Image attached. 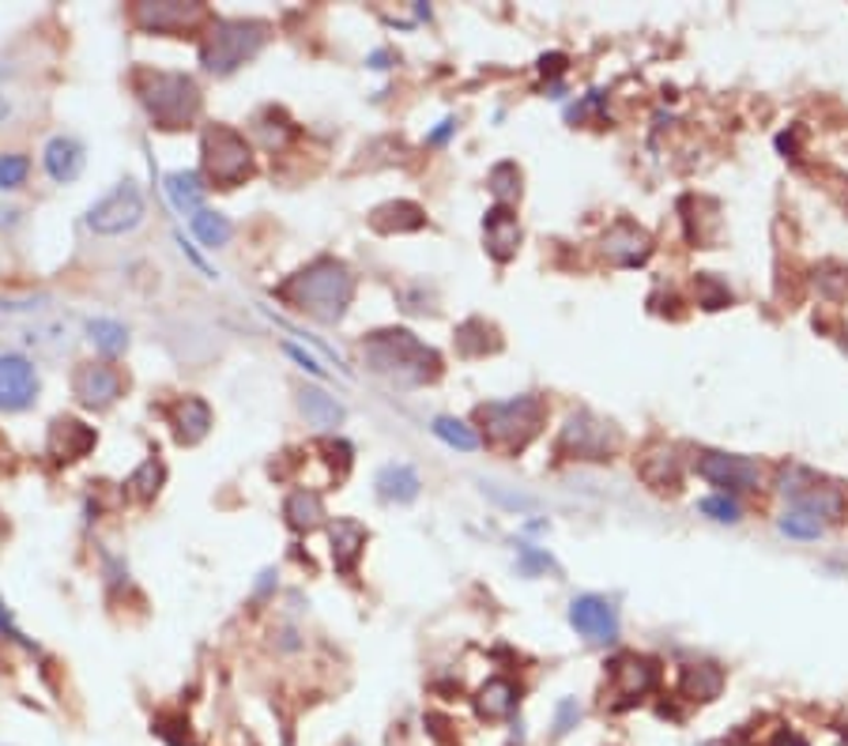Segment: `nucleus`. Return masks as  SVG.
Listing matches in <instances>:
<instances>
[{
	"instance_id": "1",
	"label": "nucleus",
	"mask_w": 848,
	"mask_h": 746,
	"mask_svg": "<svg viewBox=\"0 0 848 746\" xmlns=\"http://www.w3.org/2000/svg\"><path fill=\"white\" fill-rule=\"evenodd\" d=\"M283 298H287L295 310L309 313L313 321L340 324L351 298H355V276H351V268L343 265V260L317 257L313 265H306L298 276H290V283L283 287Z\"/></svg>"
},
{
	"instance_id": "2",
	"label": "nucleus",
	"mask_w": 848,
	"mask_h": 746,
	"mask_svg": "<svg viewBox=\"0 0 848 746\" xmlns=\"http://www.w3.org/2000/svg\"><path fill=\"white\" fill-rule=\"evenodd\" d=\"M362 363L374 374L396 385H427L434 381L441 363L430 347H422L408 329H385L362 344Z\"/></svg>"
},
{
	"instance_id": "3",
	"label": "nucleus",
	"mask_w": 848,
	"mask_h": 746,
	"mask_svg": "<svg viewBox=\"0 0 848 746\" xmlns=\"http://www.w3.org/2000/svg\"><path fill=\"white\" fill-rule=\"evenodd\" d=\"M136 94L158 129H185L200 113V87L185 73H140Z\"/></svg>"
},
{
	"instance_id": "4",
	"label": "nucleus",
	"mask_w": 848,
	"mask_h": 746,
	"mask_svg": "<svg viewBox=\"0 0 848 746\" xmlns=\"http://www.w3.org/2000/svg\"><path fill=\"white\" fill-rule=\"evenodd\" d=\"M268 42V23L261 20H219L211 27L200 60L211 76H231L245 60H253Z\"/></svg>"
},
{
	"instance_id": "5",
	"label": "nucleus",
	"mask_w": 848,
	"mask_h": 746,
	"mask_svg": "<svg viewBox=\"0 0 848 746\" xmlns=\"http://www.w3.org/2000/svg\"><path fill=\"white\" fill-rule=\"evenodd\" d=\"M200 163L205 178L216 189H234L253 174V147L231 125H211L200 136Z\"/></svg>"
},
{
	"instance_id": "6",
	"label": "nucleus",
	"mask_w": 848,
	"mask_h": 746,
	"mask_svg": "<svg viewBox=\"0 0 848 746\" xmlns=\"http://www.w3.org/2000/svg\"><path fill=\"white\" fill-rule=\"evenodd\" d=\"M480 419L487 426L491 445L509 453H520L543 426V403L536 397H517V400H494L483 403Z\"/></svg>"
},
{
	"instance_id": "7",
	"label": "nucleus",
	"mask_w": 848,
	"mask_h": 746,
	"mask_svg": "<svg viewBox=\"0 0 848 746\" xmlns=\"http://www.w3.org/2000/svg\"><path fill=\"white\" fill-rule=\"evenodd\" d=\"M140 219H144V192L136 189V181H121L87 212V226L102 238H118V234L136 231Z\"/></svg>"
},
{
	"instance_id": "8",
	"label": "nucleus",
	"mask_w": 848,
	"mask_h": 746,
	"mask_svg": "<svg viewBox=\"0 0 848 746\" xmlns=\"http://www.w3.org/2000/svg\"><path fill=\"white\" fill-rule=\"evenodd\" d=\"M615 445L618 434L612 430V423L588 415V411H577V415L565 419L559 437V453L573 456V460H612Z\"/></svg>"
},
{
	"instance_id": "9",
	"label": "nucleus",
	"mask_w": 848,
	"mask_h": 746,
	"mask_svg": "<svg viewBox=\"0 0 848 746\" xmlns=\"http://www.w3.org/2000/svg\"><path fill=\"white\" fill-rule=\"evenodd\" d=\"M12 344L23 350L26 358H60L68 355L76 344L73 336V321L68 318H42L34 324H23V329L12 332Z\"/></svg>"
},
{
	"instance_id": "10",
	"label": "nucleus",
	"mask_w": 848,
	"mask_h": 746,
	"mask_svg": "<svg viewBox=\"0 0 848 746\" xmlns=\"http://www.w3.org/2000/svg\"><path fill=\"white\" fill-rule=\"evenodd\" d=\"M38 400V370L20 350L0 355V411H26Z\"/></svg>"
},
{
	"instance_id": "11",
	"label": "nucleus",
	"mask_w": 848,
	"mask_h": 746,
	"mask_svg": "<svg viewBox=\"0 0 848 746\" xmlns=\"http://www.w3.org/2000/svg\"><path fill=\"white\" fill-rule=\"evenodd\" d=\"M607 679H612V698H615L612 709H630L657 687V664L645 660V656L626 653V656H618V660H612Z\"/></svg>"
},
{
	"instance_id": "12",
	"label": "nucleus",
	"mask_w": 848,
	"mask_h": 746,
	"mask_svg": "<svg viewBox=\"0 0 848 746\" xmlns=\"http://www.w3.org/2000/svg\"><path fill=\"white\" fill-rule=\"evenodd\" d=\"M570 626L577 630L588 645H612L618 637V611L604 595H577L570 603Z\"/></svg>"
},
{
	"instance_id": "13",
	"label": "nucleus",
	"mask_w": 848,
	"mask_h": 746,
	"mask_svg": "<svg viewBox=\"0 0 848 746\" xmlns=\"http://www.w3.org/2000/svg\"><path fill=\"white\" fill-rule=\"evenodd\" d=\"M697 476L709 479L713 487H724V490H758V482H762V468H758L750 456L702 453V460H697Z\"/></svg>"
},
{
	"instance_id": "14",
	"label": "nucleus",
	"mask_w": 848,
	"mask_h": 746,
	"mask_svg": "<svg viewBox=\"0 0 848 746\" xmlns=\"http://www.w3.org/2000/svg\"><path fill=\"white\" fill-rule=\"evenodd\" d=\"M121 385H125V381H121V374L113 370V366H106V363H84L73 374L76 400L84 403V408H95V411L110 408V403L121 397Z\"/></svg>"
},
{
	"instance_id": "15",
	"label": "nucleus",
	"mask_w": 848,
	"mask_h": 746,
	"mask_svg": "<svg viewBox=\"0 0 848 746\" xmlns=\"http://www.w3.org/2000/svg\"><path fill=\"white\" fill-rule=\"evenodd\" d=\"M599 253H604V257L612 260V265H618V268H638V265L649 260L652 238L641 231L638 223H630V219H618L612 231L604 234V242H599Z\"/></svg>"
},
{
	"instance_id": "16",
	"label": "nucleus",
	"mask_w": 848,
	"mask_h": 746,
	"mask_svg": "<svg viewBox=\"0 0 848 746\" xmlns=\"http://www.w3.org/2000/svg\"><path fill=\"white\" fill-rule=\"evenodd\" d=\"M200 12H205L200 4L158 0V4H136L132 8V20H136V27L147 34H174V31H185L189 23H197Z\"/></svg>"
},
{
	"instance_id": "17",
	"label": "nucleus",
	"mask_w": 848,
	"mask_h": 746,
	"mask_svg": "<svg viewBox=\"0 0 848 746\" xmlns=\"http://www.w3.org/2000/svg\"><path fill=\"white\" fill-rule=\"evenodd\" d=\"M46 174L57 186H73V181L84 174V163H87V152L76 136H53L46 144Z\"/></svg>"
},
{
	"instance_id": "18",
	"label": "nucleus",
	"mask_w": 848,
	"mask_h": 746,
	"mask_svg": "<svg viewBox=\"0 0 848 746\" xmlns=\"http://www.w3.org/2000/svg\"><path fill=\"white\" fill-rule=\"evenodd\" d=\"M483 242H487V253L494 260H509L520 245V223L517 215L509 212L506 204L491 208L487 219H483Z\"/></svg>"
},
{
	"instance_id": "19",
	"label": "nucleus",
	"mask_w": 848,
	"mask_h": 746,
	"mask_svg": "<svg viewBox=\"0 0 848 746\" xmlns=\"http://www.w3.org/2000/svg\"><path fill=\"white\" fill-rule=\"evenodd\" d=\"M95 445V430L84 426L79 419H57L49 430V453L57 456V460H79V456H87Z\"/></svg>"
},
{
	"instance_id": "20",
	"label": "nucleus",
	"mask_w": 848,
	"mask_h": 746,
	"mask_svg": "<svg viewBox=\"0 0 848 746\" xmlns=\"http://www.w3.org/2000/svg\"><path fill=\"white\" fill-rule=\"evenodd\" d=\"M329 539H332L335 569H340V574H351V569L359 566L362 547H366V528H362L359 521H351V516H343V521H335L329 528Z\"/></svg>"
},
{
	"instance_id": "21",
	"label": "nucleus",
	"mask_w": 848,
	"mask_h": 746,
	"mask_svg": "<svg viewBox=\"0 0 848 746\" xmlns=\"http://www.w3.org/2000/svg\"><path fill=\"white\" fill-rule=\"evenodd\" d=\"M211 430V408L200 397H185L174 408V434L181 445H200Z\"/></svg>"
},
{
	"instance_id": "22",
	"label": "nucleus",
	"mask_w": 848,
	"mask_h": 746,
	"mask_svg": "<svg viewBox=\"0 0 848 746\" xmlns=\"http://www.w3.org/2000/svg\"><path fill=\"white\" fill-rule=\"evenodd\" d=\"M422 223H427L422 208L408 204V200H393V204L374 208V215H370V226H374L377 234H408V231H419Z\"/></svg>"
},
{
	"instance_id": "23",
	"label": "nucleus",
	"mask_w": 848,
	"mask_h": 746,
	"mask_svg": "<svg viewBox=\"0 0 848 746\" xmlns=\"http://www.w3.org/2000/svg\"><path fill=\"white\" fill-rule=\"evenodd\" d=\"M679 690L691 701H717L724 690V671L717 664H686L679 675Z\"/></svg>"
},
{
	"instance_id": "24",
	"label": "nucleus",
	"mask_w": 848,
	"mask_h": 746,
	"mask_svg": "<svg viewBox=\"0 0 848 746\" xmlns=\"http://www.w3.org/2000/svg\"><path fill=\"white\" fill-rule=\"evenodd\" d=\"M298 408H302L306 423L317 426V430H335V426H343V419H348L343 403L335 397H329V392H321V389L298 392Z\"/></svg>"
},
{
	"instance_id": "25",
	"label": "nucleus",
	"mask_w": 848,
	"mask_h": 746,
	"mask_svg": "<svg viewBox=\"0 0 848 746\" xmlns=\"http://www.w3.org/2000/svg\"><path fill=\"white\" fill-rule=\"evenodd\" d=\"M166 192H170V200L178 204V212H185V215H197V212H205V197H208V186H205V178H200L197 170H178V174H170L166 178Z\"/></svg>"
},
{
	"instance_id": "26",
	"label": "nucleus",
	"mask_w": 848,
	"mask_h": 746,
	"mask_svg": "<svg viewBox=\"0 0 848 746\" xmlns=\"http://www.w3.org/2000/svg\"><path fill=\"white\" fill-rule=\"evenodd\" d=\"M377 494L385 498V502H415L419 498V476H415V468H408V464H388V468L377 471Z\"/></svg>"
},
{
	"instance_id": "27",
	"label": "nucleus",
	"mask_w": 848,
	"mask_h": 746,
	"mask_svg": "<svg viewBox=\"0 0 848 746\" xmlns=\"http://www.w3.org/2000/svg\"><path fill=\"white\" fill-rule=\"evenodd\" d=\"M283 516H287V524L295 532H313L317 524L324 521L321 494H313V490H295V494L283 502Z\"/></svg>"
},
{
	"instance_id": "28",
	"label": "nucleus",
	"mask_w": 848,
	"mask_h": 746,
	"mask_svg": "<svg viewBox=\"0 0 848 746\" xmlns=\"http://www.w3.org/2000/svg\"><path fill=\"white\" fill-rule=\"evenodd\" d=\"M475 709L483 720H506L517 709V687L509 679H491L475 698Z\"/></svg>"
},
{
	"instance_id": "29",
	"label": "nucleus",
	"mask_w": 848,
	"mask_h": 746,
	"mask_svg": "<svg viewBox=\"0 0 848 746\" xmlns=\"http://www.w3.org/2000/svg\"><path fill=\"white\" fill-rule=\"evenodd\" d=\"M641 476H645L649 487H657V490H675L679 487V456H675V449H664V445L652 449L641 460Z\"/></svg>"
},
{
	"instance_id": "30",
	"label": "nucleus",
	"mask_w": 848,
	"mask_h": 746,
	"mask_svg": "<svg viewBox=\"0 0 848 746\" xmlns=\"http://www.w3.org/2000/svg\"><path fill=\"white\" fill-rule=\"evenodd\" d=\"M87 339H91L95 350H102L106 358H118V355H125V347H129V329L121 321L95 318V321H87Z\"/></svg>"
},
{
	"instance_id": "31",
	"label": "nucleus",
	"mask_w": 848,
	"mask_h": 746,
	"mask_svg": "<svg viewBox=\"0 0 848 746\" xmlns=\"http://www.w3.org/2000/svg\"><path fill=\"white\" fill-rule=\"evenodd\" d=\"M189 223H192V234H197V238L205 242L208 249H219V245H227V242H231V234H234L231 219L219 215V212H208V208L192 215Z\"/></svg>"
},
{
	"instance_id": "32",
	"label": "nucleus",
	"mask_w": 848,
	"mask_h": 746,
	"mask_svg": "<svg viewBox=\"0 0 848 746\" xmlns=\"http://www.w3.org/2000/svg\"><path fill=\"white\" fill-rule=\"evenodd\" d=\"M796 505L803 509V513H811V516H826V521H837V516H841V509H845V498L837 494L834 487H811L807 494L796 498Z\"/></svg>"
},
{
	"instance_id": "33",
	"label": "nucleus",
	"mask_w": 848,
	"mask_h": 746,
	"mask_svg": "<svg viewBox=\"0 0 848 746\" xmlns=\"http://www.w3.org/2000/svg\"><path fill=\"white\" fill-rule=\"evenodd\" d=\"M434 434L441 437L445 445H453V449H461V453H472V449H480V434H475L472 426H464L461 419H449V415H441V419H434Z\"/></svg>"
},
{
	"instance_id": "34",
	"label": "nucleus",
	"mask_w": 848,
	"mask_h": 746,
	"mask_svg": "<svg viewBox=\"0 0 848 746\" xmlns=\"http://www.w3.org/2000/svg\"><path fill=\"white\" fill-rule=\"evenodd\" d=\"M125 487H129V494H132V498H140V502H147V498H155V494H158V487H163V464H158L155 456H152V460H144V464H140V468L129 476Z\"/></svg>"
},
{
	"instance_id": "35",
	"label": "nucleus",
	"mask_w": 848,
	"mask_h": 746,
	"mask_svg": "<svg viewBox=\"0 0 848 746\" xmlns=\"http://www.w3.org/2000/svg\"><path fill=\"white\" fill-rule=\"evenodd\" d=\"M491 192L498 204H509V200L520 197V170L514 163H498L491 170Z\"/></svg>"
},
{
	"instance_id": "36",
	"label": "nucleus",
	"mask_w": 848,
	"mask_h": 746,
	"mask_svg": "<svg viewBox=\"0 0 848 746\" xmlns=\"http://www.w3.org/2000/svg\"><path fill=\"white\" fill-rule=\"evenodd\" d=\"M784 535H792V539H818L823 535V521L811 513H803V509H792V513L781 516V524H777Z\"/></svg>"
},
{
	"instance_id": "37",
	"label": "nucleus",
	"mask_w": 848,
	"mask_h": 746,
	"mask_svg": "<svg viewBox=\"0 0 848 746\" xmlns=\"http://www.w3.org/2000/svg\"><path fill=\"white\" fill-rule=\"evenodd\" d=\"M31 174V159L26 155H0V192H15Z\"/></svg>"
},
{
	"instance_id": "38",
	"label": "nucleus",
	"mask_w": 848,
	"mask_h": 746,
	"mask_svg": "<svg viewBox=\"0 0 848 746\" xmlns=\"http://www.w3.org/2000/svg\"><path fill=\"white\" fill-rule=\"evenodd\" d=\"M811 487H818V479L811 476L807 468H800V464H789V468L781 471V494H784V498H792V502L807 494Z\"/></svg>"
},
{
	"instance_id": "39",
	"label": "nucleus",
	"mask_w": 848,
	"mask_h": 746,
	"mask_svg": "<svg viewBox=\"0 0 848 746\" xmlns=\"http://www.w3.org/2000/svg\"><path fill=\"white\" fill-rule=\"evenodd\" d=\"M702 513H705V516H713V521H720V524H736L739 516H744V509H739L736 498H728V494H713V498H705V502H702Z\"/></svg>"
},
{
	"instance_id": "40",
	"label": "nucleus",
	"mask_w": 848,
	"mask_h": 746,
	"mask_svg": "<svg viewBox=\"0 0 848 746\" xmlns=\"http://www.w3.org/2000/svg\"><path fill=\"white\" fill-rule=\"evenodd\" d=\"M49 305V294H20V298H0V313L15 318V313H38Z\"/></svg>"
},
{
	"instance_id": "41",
	"label": "nucleus",
	"mask_w": 848,
	"mask_h": 746,
	"mask_svg": "<svg viewBox=\"0 0 848 746\" xmlns=\"http://www.w3.org/2000/svg\"><path fill=\"white\" fill-rule=\"evenodd\" d=\"M517 561H520V574H525V577H536V574H547V569H554L551 555H543V550L528 547V543H520Z\"/></svg>"
},
{
	"instance_id": "42",
	"label": "nucleus",
	"mask_w": 848,
	"mask_h": 746,
	"mask_svg": "<svg viewBox=\"0 0 848 746\" xmlns=\"http://www.w3.org/2000/svg\"><path fill=\"white\" fill-rule=\"evenodd\" d=\"M697 291H702V305H705V310H720V305L731 302L728 287H720L717 279H709V276L697 279Z\"/></svg>"
},
{
	"instance_id": "43",
	"label": "nucleus",
	"mask_w": 848,
	"mask_h": 746,
	"mask_svg": "<svg viewBox=\"0 0 848 746\" xmlns=\"http://www.w3.org/2000/svg\"><path fill=\"white\" fill-rule=\"evenodd\" d=\"M483 494H491L494 502H502L506 509H520V513H528V509H536V498H525V494H509V490H502L498 482H483Z\"/></svg>"
},
{
	"instance_id": "44",
	"label": "nucleus",
	"mask_w": 848,
	"mask_h": 746,
	"mask_svg": "<svg viewBox=\"0 0 848 746\" xmlns=\"http://www.w3.org/2000/svg\"><path fill=\"white\" fill-rule=\"evenodd\" d=\"M581 720V705L577 701H559V716H554V735H565V732H573V724Z\"/></svg>"
},
{
	"instance_id": "45",
	"label": "nucleus",
	"mask_w": 848,
	"mask_h": 746,
	"mask_svg": "<svg viewBox=\"0 0 848 746\" xmlns=\"http://www.w3.org/2000/svg\"><path fill=\"white\" fill-rule=\"evenodd\" d=\"M287 355H290V358H295V363H302V366H306V370H309V374L324 377V370H321V366H317V358H313V355H306V350H302V347L287 344Z\"/></svg>"
},
{
	"instance_id": "46",
	"label": "nucleus",
	"mask_w": 848,
	"mask_h": 746,
	"mask_svg": "<svg viewBox=\"0 0 848 746\" xmlns=\"http://www.w3.org/2000/svg\"><path fill=\"white\" fill-rule=\"evenodd\" d=\"M453 129H456V121H441V129H438L434 136H430V144H445V140H449V133H453Z\"/></svg>"
},
{
	"instance_id": "47",
	"label": "nucleus",
	"mask_w": 848,
	"mask_h": 746,
	"mask_svg": "<svg viewBox=\"0 0 848 746\" xmlns=\"http://www.w3.org/2000/svg\"><path fill=\"white\" fill-rule=\"evenodd\" d=\"M540 68H543V73H559V68H562V57H543Z\"/></svg>"
},
{
	"instance_id": "48",
	"label": "nucleus",
	"mask_w": 848,
	"mask_h": 746,
	"mask_svg": "<svg viewBox=\"0 0 848 746\" xmlns=\"http://www.w3.org/2000/svg\"><path fill=\"white\" fill-rule=\"evenodd\" d=\"M773 746H807V743H803L800 735H781V739H777Z\"/></svg>"
},
{
	"instance_id": "49",
	"label": "nucleus",
	"mask_w": 848,
	"mask_h": 746,
	"mask_svg": "<svg viewBox=\"0 0 848 746\" xmlns=\"http://www.w3.org/2000/svg\"><path fill=\"white\" fill-rule=\"evenodd\" d=\"M8 113H12V107H8V99H4V94H0V125H4V121H8Z\"/></svg>"
},
{
	"instance_id": "50",
	"label": "nucleus",
	"mask_w": 848,
	"mask_h": 746,
	"mask_svg": "<svg viewBox=\"0 0 848 746\" xmlns=\"http://www.w3.org/2000/svg\"><path fill=\"white\" fill-rule=\"evenodd\" d=\"M841 739H845V743H848V724H845V727H841Z\"/></svg>"
}]
</instances>
